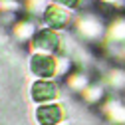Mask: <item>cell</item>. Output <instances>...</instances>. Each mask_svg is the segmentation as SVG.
I'll return each mask as SVG.
<instances>
[{
  "label": "cell",
  "mask_w": 125,
  "mask_h": 125,
  "mask_svg": "<svg viewBox=\"0 0 125 125\" xmlns=\"http://www.w3.org/2000/svg\"><path fill=\"white\" fill-rule=\"evenodd\" d=\"M68 82H70V85H72V87H75L77 91H80V89L83 91V89L87 87V77H85V75H82V73H72Z\"/></svg>",
  "instance_id": "cell-11"
},
{
  "label": "cell",
  "mask_w": 125,
  "mask_h": 125,
  "mask_svg": "<svg viewBox=\"0 0 125 125\" xmlns=\"http://www.w3.org/2000/svg\"><path fill=\"white\" fill-rule=\"evenodd\" d=\"M101 2H105V4H113V6H121V4H125L123 0H101Z\"/></svg>",
  "instance_id": "cell-14"
},
{
  "label": "cell",
  "mask_w": 125,
  "mask_h": 125,
  "mask_svg": "<svg viewBox=\"0 0 125 125\" xmlns=\"http://www.w3.org/2000/svg\"><path fill=\"white\" fill-rule=\"evenodd\" d=\"M105 38L113 40V42H125V18H117L109 24Z\"/></svg>",
  "instance_id": "cell-8"
},
{
  "label": "cell",
  "mask_w": 125,
  "mask_h": 125,
  "mask_svg": "<svg viewBox=\"0 0 125 125\" xmlns=\"http://www.w3.org/2000/svg\"><path fill=\"white\" fill-rule=\"evenodd\" d=\"M12 32H14V36H16L18 40H22V42H26V40H32L34 36H36V26H34V22H30V20H20L16 26L12 28Z\"/></svg>",
  "instance_id": "cell-7"
},
{
  "label": "cell",
  "mask_w": 125,
  "mask_h": 125,
  "mask_svg": "<svg viewBox=\"0 0 125 125\" xmlns=\"http://www.w3.org/2000/svg\"><path fill=\"white\" fill-rule=\"evenodd\" d=\"M42 20H44V26H46V28L62 30V28H66V26L72 22V12H70V8L62 6V4H58V2H50V6L46 8Z\"/></svg>",
  "instance_id": "cell-3"
},
{
  "label": "cell",
  "mask_w": 125,
  "mask_h": 125,
  "mask_svg": "<svg viewBox=\"0 0 125 125\" xmlns=\"http://www.w3.org/2000/svg\"><path fill=\"white\" fill-rule=\"evenodd\" d=\"M50 6L48 0H26V8L28 12H32L34 16H44L46 8Z\"/></svg>",
  "instance_id": "cell-9"
},
{
  "label": "cell",
  "mask_w": 125,
  "mask_h": 125,
  "mask_svg": "<svg viewBox=\"0 0 125 125\" xmlns=\"http://www.w3.org/2000/svg\"><path fill=\"white\" fill-rule=\"evenodd\" d=\"M62 48V36L58 30L52 28H40L36 36L32 38V50L34 52H44V54H56Z\"/></svg>",
  "instance_id": "cell-2"
},
{
  "label": "cell",
  "mask_w": 125,
  "mask_h": 125,
  "mask_svg": "<svg viewBox=\"0 0 125 125\" xmlns=\"http://www.w3.org/2000/svg\"><path fill=\"white\" fill-rule=\"evenodd\" d=\"M107 115L115 123H125V107L119 103H109L107 105Z\"/></svg>",
  "instance_id": "cell-10"
},
{
  "label": "cell",
  "mask_w": 125,
  "mask_h": 125,
  "mask_svg": "<svg viewBox=\"0 0 125 125\" xmlns=\"http://www.w3.org/2000/svg\"><path fill=\"white\" fill-rule=\"evenodd\" d=\"M30 72L38 75L40 80H52L56 73H60V60L52 54L34 52L30 58Z\"/></svg>",
  "instance_id": "cell-1"
},
{
  "label": "cell",
  "mask_w": 125,
  "mask_h": 125,
  "mask_svg": "<svg viewBox=\"0 0 125 125\" xmlns=\"http://www.w3.org/2000/svg\"><path fill=\"white\" fill-rule=\"evenodd\" d=\"M75 28L83 38L87 40H97L99 36H103L107 32V28L103 26V22L97 16H91V14H83L75 20Z\"/></svg>",
  "instance_id": "cell-4"
},
{
  "label": "cell",
  "mask_w": 125,
  "mask_h": 125,
  "mask_svg": "<svg viewBox=\"0 0 125 125\" xmlns=\"http://www.w3.org/2000/svg\"><path fill=\"white\" fill-rule=\"evenodd\" d=\"M32 101L42 105V103H52L58 97V85L52 80H36L30 87Z\"/></svg>",
  "instance_id": "cell-5"
},
{
  "label": "cell",
  "mask_w": 125,
  "mask_h": 125,
  "mask_svg": "<svg viewBox=\"0 0 125 125\" xmlns=\"http://www.w3.org/2000/svg\"><path fill=\"white\" fill-rule=\"evenodd\" d=\"M54 2H58V4H62V6H66V8L73 10V8H77V6H80V2H82V0H54Z\"/></svg>",
  "instance_id": "cell-13"
},
{
  "label": "cell",
  "mask_w": 125,
  "mask_h": 125,
  "mask_svg": "<svg viewBox=\"0 0 125 125\" xmlns=\"http://www.w3.org/2000/svg\"><path fill=\"white\" fill-rule=\"evenodd\" d=\"M34 117L40 125H60L64 119V107L60 103H42L36 107Z\"/></svg>",
  "instance_id": "cell-6"
},
{
  "label": "cell",
  "mask_w": 125,
  "mask_h": 125,
  "mask_svg": "<svg viewBox=\"0 0 125 125\" xmlns=\"http://www.w3.org/2000/svg\"><path fill=\"white\" fill-rule=\"evenodd\" d=\"M20 4L16 2V0H0V10L2 12H12V10H16Z\"/></svg>",
  "instance_id": "cell-12"
}]
</instances>
